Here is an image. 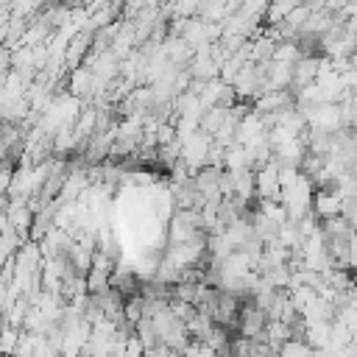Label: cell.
<instances>
[{"instance_id":"7a4b0ae2","label":"cell","mask_w":357,"mask_h":357,"mask_svg":"<svg viewBox=\"0 0 357 357\" xmlns=\"http://www.w3.org/2000/svg\"><path fill=\"white\" fill-rule=\"evenodd\" d=\"M279 357H315V349L307 340L293 337V340H287V343L279 346Z\"/></svg>"},{"instance_id":"6da1fadb","label":"cell","mask_w":357,"mask_h":357,"mask_svg":"<svg viewBox=\"0 0 357 357\" xmlns=\"http://www.w3.org/2000/svg\"><path fill=\"white\" fill-rule=\"evenodd\" d=\"M312 212L318 215V220H332L343 215V198L337 190H315L312 198Z\"/></svg>"}]
</instances>
